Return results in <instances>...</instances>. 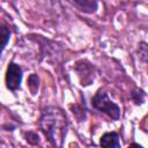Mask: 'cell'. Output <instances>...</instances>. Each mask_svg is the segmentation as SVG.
Returning a JSON list of instances; mask_svg holds the SVG:
<instances>
[{
  "instance_id": "cell-6",
  "label": "cell",
  "mask_w": 148,
  "mask_h": 148,
  "mask_svg": "<svg viewBox=\"0 0 148 148\" xmlns=\"http://www.w3.org/2000/svg\"><path fill=\"white\" fill-rule=\"evenodd\" d=\"M9 38H10L9 29L5 24L0 23V47L1 49L7 45V43L9 42Z\"/></svg>"
},
{
  "instance_id": "cell-7",
  "label": "cell",
  "mask_w": 148,
  "mask_h": 148,
  "mask_svg": "<svg viewBox=\"0 0 148 148\" xmlns=\"http://www.w3.org/2000/svg\"><path fill=\"white\" fill-rule=\"evenodd\" d=\"M132 99L135 102V104H142L143 101H145V97H146V94L142 89H139V88H135L131 95Z\"/></svg>"
},
{
  "instance_id": "cell-2",
  "label": "cell",
  "mask_w": 148,
  "mask_h": 148,
  "mask_svg": "<svg viewBox=\"0 0 148 148\" xmlns=\"http://www.w3.org/2000/svg\"><path fill=\"white\" fill-rule=\"evenodd\" d=\"M91 104L96 110L105 113L113 120H118L120 118V108L109 98L106 91L103 89H99L94 95L91 98Z\"/></svg>"
},
{
  "instance_id": "cell-1",
  "label": "cell",
  "mask_w": 148,
  "mask_h": 148,
  "mask_svg": "<svg viewBox=\"0 0 148 148\" xmlns=\"http://www.w3.org/2000/svg\"><path fill=\"white\" fill-rule=\"evenodd\" d=\"M39 126L53 147H62L68 130V120L65 112L58 106H46L43 109Z\"/></svg>"
},
{
  "instance_id": "cell-9",
  "label": "cell",
  "mask_w": 148,
  "mask_h": 148,
  "mask_svg": "<svg viewBox=\"0 0 148 148\" xmlns=\"http://www.w3.org/2000/svg\"><path fill=\"white\" fill-rule=\"evenodd\" d=\"M38 82H39V79H38V76L36 75V77H35V81H32V76L30 75L29 76V79H28V86H29V88H30V90H31V92L35 95L36 92H37V90H38Z\"/></svg>"
},
{
  "instance_id": "cell-4",
  "label": "cell",
  "mask_w": 148,
  "mask_h": 148,
  "mask_svg": "<svg viewBox=\"0 0 148 148\" xmlns=\"http://www.w3.org/2000/svg\"><path fill=\"white\" fill-rule=\"evenodd\" d=\"M67 1L73 3L79 10L87 13V14L95 13L98 7L97 0H67Z\"/></svg>"
},
{
  "instance_id": "cell-8",
  "label": "cell",
  "mask_w": 148,
  "mask_h": 148,
  "mask_svg": "<svg viewBox=\"0 0 148 148\" xmlns=\"http://www.w3.org/2000/svg\"><path fill=\"white\" fill-rule=\"evenodd\" d=\"M24 136H25V140L31 145H38L39 143V136L35 132H27V133H24Z\"/></svg>"
},
{
  "instance_id": "cell-5",
  "label": "cell",
  "mask_w": 148,
  "mask_h": 148,
  "mask_svg": "<svg viewBox=\"0 0 148 148\" xmlns=\"http://www.w3.org/2000/svg\"><path fill=\"white\" fill-rule=\"evenodd\" d=\"M99 145L102 147H108V148H119L120 147V141H119V135L116 132H106L104 133L101 139H99Z\"/></svg>"
},
{
  "instance_id": "cell-3",
  "label": "cell",
  "mask_w": 148,
  "mask_h": 148,
  "mask_svg": "<svg viewBox=\"0 0 148 148\" xmlns=\"http://www.w3.org/2000/svg\"><path fill=\"white\" fill-rule=\"evenodd\" d=\"M22 75H23V71L21 66L15 64L14 61H10L8 64L6 72V87L12 91L17 90L21 86Z\"/></svg>"
}]
</instances>
